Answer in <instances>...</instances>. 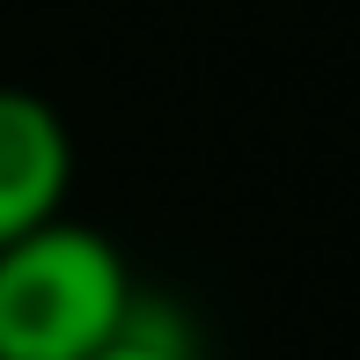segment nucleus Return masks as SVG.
<instances>
[{"label": "nucleus", "mask_w": 360, "mask_h": 360, "mask_svg": "<svg viewBox=\"0 0 360 360\" xmlns=\"http://www.w3.org/2000/svg\"><path fill=\"white\" fill-rule=\"evenodd\" d=\"M140 331L125 250L89 221H52L0 250V360H103Z\"/></svg>", "instance_id": "obj_1"}, {"label": "nucleus", "mask_w": 360, "mask_h": 360, "mask_svg": "<svg viewBox=\"0 0 360 360\" xmlns=\"http://www.w3.org/2000/svg\"><path fill=\"white\" fill-rule=\"evenodd\" d=\"M74 191V133L37 89L0 81V250L67 221Z\"/></svg>", "instance_id": "obj_2"}, {"label": "nucleus", "mask_w": 360, "mask_h": 360, "mask_svg": "<svg viewBox=\"0 0 360 360\" xmlns=\"http://www.w3.org/2000/svg\"><path fill=\"white\" fill-rule=\"evenodd\" d=\"M103 360H191L184 346H169V338H155V331H133L125 346H110Z\"/></svg>", "instance_id": "obj_3"}]
</instances>
